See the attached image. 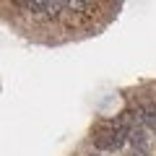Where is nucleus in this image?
Instances as JSON below:
<instances>
[{
	"label": "nucleus",
	"mask_w": 156,
	"mask_h": 156,
	"mask_svg": "<svg viewBox=\"0 0 156 156\" xmlns=\"http://www.w3.org/2000/svg\"><path fill=\"white\" fill-rule=\"evenodd\" d=\"M91 143H94V148L101 151V154H112V151H120L125 143H130V140H128V133H122V130H117L112 122H107V125H101L99 130L91 133Z\"/></svg>",
	"instance_id": "nucleus-1"
}]
</instances>
